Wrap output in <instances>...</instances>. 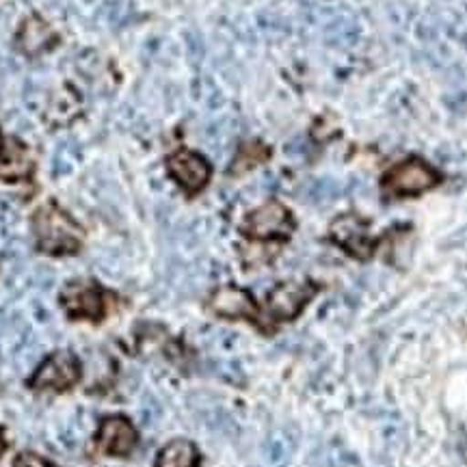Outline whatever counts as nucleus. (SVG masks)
<instances>
[{
    "label": "nucleus",
    "instance_id": "nucleus-23",
    "mask_svg": "<svg viewBox=\"0 0 467 467\" xmlns=\"http://www.w3.org/2000/svg\"><path fill=\"white\" fill-rule=\"evenodd\" d=\"M5 451V440H3V431H0V454Z\"/></svg>",
    "mask_w": 467,
    "mask_h": 467
},
{
    "label": "nucleus",
    "instance_id": "nucleus-10",
    "mask_svg": "<svg viewBox=\"0 0 467 467\" xmlns=\"http://www.w3.org/2000/svg\"><path fill=\"white\" fill-rule=\"evenodd\" d=\"M208 306L223 318H255V303L251 295L241 288H234V285L214 290Z\"/></svg>",
    "mask_w": 467,
    "mask_h": 467
},
{
    "label": "nucleus",
    "instance_id": "nucleus-17",
    "mask_svg": "<svg viewBox=\"0 0 467 467\" xmlns=\"http://www.w3.org/2000/svg\"><path fill=\"white\" fill-rule=\"evenodd\" d=\"M102 16L110 26H124L130 20L132 7L128 0H107L102 7Z\"/></svg>",
    "mask_w": 467,
    "mask_h": 467
},
{
    "label": "nucleus",
    "instance_id": "nucleus-13",
    "mask_svg": "<svg viewBox=\"0 0 467 467\" xmlns=\"http://www.w3.org/2000/svg\"><path fill=\"white\" fill-rule=\"evenodd\" d=\"M52 42V31L50 26L46 25L44 20L39 17H28L22 26L20 37H17V44L20 48L26 52V55H39V52L48 48V44Z\"/></svg>",
    "mask_w": 467,
    "mask_h": 467
},
{
    "label": "nucleus",
    "instance_id": "nucleus-2",
    "mask_svg": "<svg viewBox=\"0 0 467 467\" xmlns=\"http://www.w3.org/2000/svg\"><path fill=\"white\" fill-rule=\"evenodd\" d=\"M80 379V364L69 350H58L37 368L31 379V388L39 392H63Z\"/></svg>",
    "mask_w": 467,
    "mask_h": 467
},
{
    "label": "nucleus",
    "instance_id": "nucleus-9",
    "mask_svg": "<svg viewBox=\"0 0 467 467\" xmlns=\"http://www.w3.org/2000/svg\"><path fill=\"white\" fill-rule=\"evenodd\" d=\"M61 303L72 317L91 320L102 317V292L91 282H69L61 292Z\"/></svg>",
    "mask_w": 467,
    "mask_h": 467
},
{
    "label": "nucleus",
    "instance_id": "nucleus-18",
    "mask_svg": "<svg viewBox=\"0 0 467 467\" xmlns=\"http://www.w3.org/2000/svg\"><path fill=\"white\" fill-rule=\"evenodd\" d=\"M76 161H78V148L72 143L61 145V148L57 150V156H55V173L57 175L69 173L72 171V167L76 165Z\"/></svg>",
    "mask_w": 467,
    "mask_h": 467
},
{
    "label": "nucleus",
    "instance_id": "nucleus-5",
    "mask_svg": "<svg viewBox=\"0 0 467 467\" xmlns=\"http://www.w3.org/2000/svg\"><path fill=\"white\" fill-rule=\"evenodd\" d=\"M167 169L175 182L189 192L202 191L210 180V165L206 159L189 150H180L169 156Z\"/></svg>",
    "mask_w": 467,
    "mask_h": 467
},
{
    "label": "nucleus",
    "instance_id": "nucleus-8",
    "mask_svg": "<svg viewBox=\"0 0 467 467\" xmlns=\"http://www.w3.org/2000/svg\"><path fill=\"white\" fill-rule=\"evenodd\" d=\"M314 285L307 282H284L268 295V312L279 320H290L312 299Z\"/></svg>",
    "mask_w": 467,
    "mask_h": 467
},
{
    "label": "nucleus",
    "instance_id": "nucleus-20",
    "mask_svg": "<svg viewBox=\"0 0 467 467\" xmlns=\"http://www.w3.org/2000/svg\"><path fill=\"white\" fill-rule=\"evenodd\" d=\"M11 467H55V465L48 463V461L42 459L35 452H22L17 454V459L14 461V465Z\"/></svg>",
    "mask_w": 467,
    "mask_h": 467
},
{
    "label": "nucleus",
    "instance_id": "nucleus-4",
    "mask_svg": "<svg viewBox=\"0 0 467 467\" xmlns=\"http://www.w3.org/2000/svg\"><path fill=\"white\" fill-rule=\"evenodd\" d=\"M243 230L251 238H277L292 232L290 213L279 202H268L247 214Z\"/></svg>",
    "mask_w": 467,
    "mask_h": 467
},
{
    "label": "nucleus",
    "instance_id": "nucleus-19",
    "mask_svg": "<svg viewBox=\"0 0 467 467\" xmlns=\"http://www.w3.org/2000/svg\"><path fill=\"white\" fill-rule=\"evenodd\" d=\"M186 48H189V58L195 67H200V63L206 57V44H203V37L200 31H189L184 35Z\"/></svg>",
    "mask_w": 467,
    "mask_h": 467
},
{
    "label": "nucleus",
    "instance_id": "nucleus-21",
    "mask_svg": "<svg viewBox=\"0 0 467 467\" xmlns=\"http://www.w3.org/2000/svg\"><path fill=\"white\" fill-rule=\"evenodd\" d=\"M446 107L451 109L452 113H467V89H459L454 91L452 96H446Z\"/></svg>",
    "mask_w": 467,
    "mask_h": 467
},
{
    "label": "nucleus",
    "instance_id": "nucleus-12",
    "mask_svg": "<svg viewBox=\"0 0 467 467\" xmlns=\"http://www.w3.org/2000/svg\"><path fill=\"white\" fill-rule=\"evenodd\" d=\"M200 452L189 440H173L159 452L156 467H197Z\"/></svg>",
    "mask_w": 467,
    "mask_h": 467
},
{
    "label": "nucleus",
    "instance_id": "nucleus-14",
    "mask_svg": "<svg viewBox=\"0 0 467 467\" xmlns=\"http://www.w3.org/2000/svg\"><path fill=\"white\" fill-rule=\"evenodd\" d=\"M359 31L361 28L353 17H336L325 26V39L327 44L337 46V48H348L358 44Z\"/></svg>",
    "mask_w": 467,
    "mask_h": 467
},
{
    "label": "nucleus",
    "instance_id": "nucleus-3",
    "mask_svg": "<svg viewBox=\"0 0 467 467\" xmlns=\"http://www.w3.org/2000/svg\"><path fill=\"white\" fill-rule=\"evenodd\" d=\"M440 182V175L435 169H431L424 161L409 159L394 169H389L383 178V186L396 195H418Z\"/></svg>",
    "mask_w": 467,
    "mask_h": 467
},
{
    "label": "nucleus",
    "instance_id": "nucleus-15",
    "mask_svg": "<svg viewBox=\"0 0 467 467\" xmlns=\"http://www.w3.org/2000/svg\"><path fill=\"white\" fill-rule=\"evenodd\" d=\"M340 192H342V186L337 180L318 178V180H309V182L303 186L301 197L309 203H323V202L336 200Z\"/></svg>",
    "mask_w": 467,
    "mask_h": 467
},
{
    "label": "nucleus",
    "instance_id": "nucleus-7",
    "mask_svg": "<svg viewBox=\"0 0 467 467\" xmlns=\"http://www.w3.org/2000/svg\"><path fill=\"white\" fill-rule=\"evenodd\" d=\"M137 431L124 416H109L100 422L98 431V446L102 452L113 457H128L137 448Z\"/></svg>",
    "mask_w": 467,
    "mask_h": 467
},
{
    "label": "nucleus",
    "instance_id": "nucleus-6",
    "mask_svg": "<svg viewBox=\"0 0 467 467\" xmlns=\"http://www.w3.org/2000/svg\"><path fill=\"white\" fill-rule=\"evenodd\" d=\"M331 238L347 249L355 258L366 260L372 254V238L368 236V225L361 221L358 214H342L331 223Z\"/></svg>",
    "mask_w": 467,
    "mask_h": 467
},
{
    "label": "nucleus",
    "instance_id": "nucleus-11",
    "mask_svg": "<svg viewBox=\"0 0 467 467\" xmlns=\"http://www.w3.org/2000/svg\"><path fill=\"white\" fill-rule=\"evenodd\" d=\"M33 162L28 156V150L16 139H9L5 143V150H0V178H25L31 171Z\"/></svg>",
    "mask_w": 467,
    "mask_h": 467
},
{
    "label": "nucleus",
    "instance_id": "nucleus-16",
    "mask_svg": "<svg viewBox=\"0 0 467 467\" xmlns=\"http://www.w3.org/2000/svg\"><path fill=\"white\" fill-rule=\"evenodd\" d=\"M266 154H268V151H266L265 145H260V143L244 145L243 151H238L236 162H234V165H232V173L247 171V169L255 167V165H258V162L265 161Z\"/></svg>",
    "mask_w": 467,
    "mask_h": 467
},
{
    "label": "nucleus",
    "instance_id": "nucleus-1",
    "mask_svg": "<svg viewBox=\"0 0 467 467\" xmlns=\"http://www.w3.org/2000/svg\"><path fill=\"white\" fill-rule=\"evenodd\" d=\"M33 232L39 249L52 255L74 254L83 243L80 227L52 202L37 208L33 217Z\"/></svg>",
    "mask_w": 467,
    "mask_h": 467
},
{
    "label": "nucleus",
    "instance_id": "nucleus-22",
    "mask_svg": "<svg viewBox=\"0 0 467 467\" xmlns=\"http://www.w3.org/2000/svg\"><path fill=\"white\" fill-rule=\"evenodd\" d=\"M260 25L266 33H284L285 31V22L277 16H262Z\"/></svg>",
    "mask_w": 467,
    "mask_h": 467
}]
</instances>
